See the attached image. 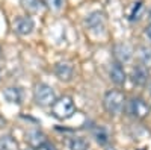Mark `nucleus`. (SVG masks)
<instances>
[{
    "mask_svg": "<svg viewBox=\"0 0 151 150\" xmlns=\"http://www.w3.org/2000/svg\"><path fill=\"white\" fill-rule=\"evenodd\" d=\"M74 111H76V105H74L73 97L62 96V97L55 100V103L52 105L50 114H52L55 118H58V120H67V118L73 117Z\"/></svg>",
    "mask_w": 151,
    "mask_h": 150,
    "instance_id": "1",
    "label": "nucleus"
},
{
    "mask_svg": "<svg viewBox=\"0 0 151 150\" xmlns=\"http://www.w3.org/2000/svg\"><path fill=\"white\" fill-rule=\"evenodd\" d=\"M124 105H125V97L121 91L118 90H110L104 94V99H103V106L106 109L107 114L110 115H118L122 112L124 109Z\"/></svg>",
    "mask_w": 151,
    "mask_h": 150,
    "instance_id": "2",
    "label": "nucleus"
},
{
    "mask_svg": "<svg viewBox=\"0 0 151 150\" xmlns=\"http://www.w3.org/2000/svg\"><path fill=\"white\" fill-rule=\"evenodd\" d=\"M33 100L40 106H52L56 100V93L47 83H38L33 90Z\"/></svg>",
    "mask_w": 151,
    "mask_h": 150,
    "instance_id": "3",
    "label": "nucleus"
},
{
    "mask_svg": "<svg viewBox=\"0 0 151 150\" xmlns=\"http://www.w3.org/2000/svg\"><path fill=\"white\" fill-rule=\"evenodd\" d=\"M85 24H86V28L89 29L91 32H94V33H100V32L104 29V24H106L104 14H103V12H100V11H94V12H91V14L86 17Z\"/></svg>",
    "mask_w": 151,
    "mask_h": 150,
    "instance_id": "4",
    "label": "nucleus"
},
{
    "mask_svg": "<svg viewBox=\"0 0 151 150\" xmlns=\"http://www.w3.org/2000/svg\"><path fill=\"white\" fill-rule=\"evenodd\" d=\"M129 114L134 118H145L150 114V106L144 102L142 99H132L127 106Z\"/></svg>",
    "mask_w": 151,
    "mask_h": 150,
    "instance_id": "5",
    "label": "nucleus"
},
{
    "mask_svg": "<svg viewBox=\"0 0 151 150\" xmlns=\"http://www.w3.org/2000/svg\"><path fill=\"white\" fill-rule=\"evenodd\" d=\"M26 141L32 149H42L47 144V136L38 129H32L26 133Z\"/></svg>",
    "mask_w": 151,
    "mask_h": 150,
    "instance_id": "6",
    "label": "nucleus"
},
{
    "mask_svg": "<svg viewBox=\"0 0 151 150\" xmlns=\"http://www.w3.org/2000/svg\"><path fill=\"white\" fill-rule=\"evenodd\" d=\"M14 29L18 35L26 36L32 33V30L35 29V21L32 20V17H18L14 24Z\"/></svg>",
    "mask_w": 151,
    "mask_h": 150,
    "instance_id": "7",
    "label": "nucleus"
},
{
    "mask_svg": "<svg viewBox=\"0 0 151 150\" xmlns=\"http://www.w3.org/2000/svg\"><path fill=\"white\" fill-rule=\"evenodd\" d=\"M132 82L137 86H144L147 82H148V78H150V71L145 65H137L132 70Z\"/></svg>",
    "mask_w": 151,
    "mask_h": 150,
    "instance_id": "8",
    "label": "nucleus"
},
{
    "mask_svg": "<svg viewBox=\"0 0 151 150\" xmlns=\"http://www.w3.org/2000/svg\"><path fill=\"white\" fill-rule=\"evenodd\" d=\"M55 74L60 80H71L73 74H74V67L70 62H58L55 65Z\"/></svg>",
    "mask_w": 151,
    "mask_h": 150,
    "instance_id": "9",
    "label": "nucleus"
},
{
    "mask_svg": "<svg viewBox=\"0 0 151 150\" xmlns=\"http://www.w3.org/2000/svg\"><path fill=\"white\" fill-rule=\"evenodd\" d=\"M109 74H110V79H112V82L115 83V85H118V86L124 85V83H125V80H127V76H125V71H124V68H122V65L119 64V62H113L112 67H110Z\"/></svg>",
    "mask_w": 151,
    "mask_h": 150,
    "instance_id": "10",
    "label": "nucleus"
},
{
    "mask_svg": "<svg viewBox=\"0 0 151 150\" xmlns=\"http://www.w3.org/2000/svg\"><path fill=\"white\" fill-rule=\"evenodd\" d=\"M132 47L127 46V44H116L115 49H113V55H115L116 61L119 62V64H122V62H127L132 59Z\"/></svg>",
    "mask_w": 151,
    "mask_h": 150,
    "instance_id": "11",
    "label": "nucleus"
},
{
    "mask_svg": "<svg viewBox=\"0 0 151 150\" xmlns=\"http://www.w3.org/2000/svg\"><path fill=\"white\" fill-rule=\"evenodd\" d=\"M3 97L6 99V102L9 103H15L20 105L21 103V99H23V93L18 86H9L3 91Z\"/></svg>",
    "mask_w": 151,
    "mask_h": 150,
    "instance_id": "12",
    "label": "nucleus"
},
{
    "mask_svg": "<svg viewBox=\"0 0 151 150\" xmlns=\"http://www.w3.org/2000/svg\"><path fill=\"white\" fill-rule=\"evenodd\" d=\"M0 150H18V143L11 135L0 136Z\"/></svg>",
    "mask_w": 151,
    "mask_h": 150,
    "instance_id": "13",
    "label": "nucleus"
},
{
    "mask_svg": "<svg viewBox=\"0 0 151 150\" xmlns=\"http://www.w3.org/2000/svg\"><path fill=\"white\" fill-rule=\"evenodd\" d=\"M142 9H144L142 2H134V3H132V6L127 9V18H129L130 21L137 20V18L141 17V14H142Z\"/></svg>",
    "mask_w": 151,
    "mask_h": 150,
    "instance_id": "14",
    "label": "nucleus"
},
{
    "mask_svg": "<svg viewBox=\"0 0 151 150\" xmlns=\"http://www.w3.org/2000/svg\"><path fill=\"white\" fill-rule=\"evenodd\" d=\"M23 8L26 9L30 14H36L42 9V2L41 0H21Z\"/></svg>",
    "mask_w": 151,
    "mask_h": 150,
    "instance_id": "15",
    "label": "nucleus"
},
{
    "mask_svg": "<svg viewBox=\"0 0 151 150\" xmlns=\"http://www.w3.org/2000/svg\"><path fill=\"white\" fill-rule=\"evenodd\" d=\"M94 136H95V141L100 146H106L109 143V133L106 132L104 128H97L94 130Z\"/></svg>",
    "mask_w": 151,
    "mask_h": 150,
    "instance_id": "16",
    "label": "nucleus"
},
{
    "mask_svg": "<svg viewBox=\"0 0 151 150\" xmlns=\"http://www.w3.org/2000/svg\"><path fill=\"white\" fill-rule=\"evenodd\" d=\"M89 144L83 138H73L70 141V150H88Z\"/></svg>",
    "mask_w": 151,
    "mask_h": 150,
    "instance_id": "17",
    "label": "nucleus"
},
{
    "mask_svg": "<svg viewBox=\"0 0 151 150\" xmlns=\"http://www.w3.org/2000/svg\"><path fill=\"white\" fill-rule=\"evenodd\" d=\"M42 2L45 3V6H47V8L53 9V11H59L62 6H64L65 0H42Z\"/></svg>",
    "mask_w": 151,
    "mask_h": 150,
    "instance_id": "18",
    "label": "nucleus"
},
{
    "mask_svg": "<svg viewBox=\"0 0 151 150\" xmlns=\"http://www.w3.org/2000/svg\"><path fill=\"white\" fill-rule=\"evenodd\" d=\"M141 59L144 61V64H151V49L148 47L141 49Z\"/></svg>",
    "mask_w": 151,
    "mask_h": 150,
    "instance_id": "19",
    "label": "nucleus"
},
{
    "mask_svg": "<svg viewBox=\"0 0 151 150\" xmlns=\"http://www.w3.org/2000/svg\"><path fill=\"white\" fill-rule=\"evenodd\" d=\"M42 149H44V150H56V147H55L53 144H50V143H47Z\"/></svg>",
    "mask_w": 151,
    "mask_h": 150,
    "instance_id": "20",
    "label": "nucleus"
},
{
    "mask_svg": "<svg viewBox=\"0 0 151 150\" xmlns=\"http://www.w3.org/2000/svg\"><path fill=\"white\" fill-rule=\"evenodd\" d=\"M145 33H147V36L151 40V24H148L147 26V29H145Z\"/></svg>",
    "mask_w": 151,
    "mask_h": 150,
    "instance_id": "21",
    "label": "nucleus"
},
{
    "mask_svg": "<svg viewBox=\"0 0 151 150\" xmlns=\"http://www.w3.org/2000/svg\"><path fill=\"white\" fill-rule=\"evenodd\" d=\"M0 53H2V49H0Z\"/></svg>",
    "mask_w": 151,
    "mask_h": 150,
    "instance_id": "22",
    "label": "nucleus"
},
{
    "mask_svg": "<svg viewBox=\"0 0 151 150\" xmlns=\"http://www.w3.org/2000/svg\"><path fill=\"white\" fill-rule=\"evenodd\" d=\"M26 150H30V149H26Z\"/></svg>",
    "mask_w": 151,
    "mask_h": 150,
    "instance_id": "23",
    "label": "nucleus"
},
{
    "mask_svg": "<svg viewBox=\"0 0 151 150\" xmlns=\"http://www.w3.org/2000/svg\"><path fill=\"white\" fill-rule=\"evenodd\" d=\"M0 71H2V68H0Z\"/></svg>",
    "mask_w": 151,
    "mask_h": 150,
    "instance_id": "24",
    "label": "nucleus"
}]
</instances>
